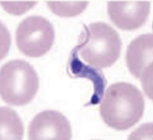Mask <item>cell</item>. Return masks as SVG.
Segmentation results:
<instances>
[{"mask_svg":"<svg viewBox=\"0 0 153 140\" xmlns=\"http://www.w3.org/2000/svg\"><path fill=\"white\" fill-rule=\"evenodd\" d=\"M102 98L101 117L107 125L117 130L129 129L141 119L145 104L140 91L130 83L110 85Z\"/></svg>","mask_w":153,"mask_h":140,"instance_id":"6da1fadb","label":"cell"},{"mask_svg":"<svg viewBox=\"0 0 153 140\" xmlns=\"http://www.w3.org/2000/svg\"><path fill=\"white\" fill-rule=\"evenodd\" d=\"M122 42L112 26L102 22H92L84 28L75 46L78 54L91 66L98 69L111 67L120 55Z\"/></svg>","mask_w":153,"mask_h":140,"instance_id":"7a4b0ae2","label":"cell"},{"mask_svg":"<svg viewBox=\"0 0 153 140\" xmlns=\"http://www.w3.org/2000/svg\"><path fill=\"white\" fill-rule=\"evenodd\" d=\"M39 87V79L33 66L23 60H10L0 70V94L8 104L22 106L30 103Z\"/></svg>","mask_w":153,"mask_h":140,"instance_id":"3957f363","label":"cell"},{"mask_svg":"<svg viewBox=\"0 0 153 140\" xmlns=\"http://www.w3.org/2000/svg\"><path fill=\"white\" fill-rule=\"evenodd\" d=\"M54 38L53 25L44 17L38 15L23 19L16 30L18 48L30 57H39L46 54L52 47Z\"/></svg>","mask_w":153,"mask_h":140,"instance_id":"277c9868","label":"cell"},{"mask_svg":"<svg viewBox=\"0 0 153 140\" xmlns=\"http://www.w3.org/2000/svg\"><path fill=\"white\" fill-rule=\"evenodd\" d=\"M28 137L30 140H70L72 138L70 124L61 112L45 110L30 122Z\"/></svg>","mask_w":153,"mask_h":140,"instance_id":"5b68a950","label":"cell"},{"mask_svg":"<svg viewBox=\"0 0 153 140\" xmlns=\"http://www.w3.org/2000/svg\"><path fill=\"white\" fill-rule=\"evenodd\" d=\"M150 1H108L107 12L112 22L123 30L138 29L146 22L150 13Z\"/></svg>","mask_w":153,"mask_h":140,"instance_id":"8992f818","label":"cell"},{"mask_svg":"<svg viewBox=\"0 0 153 140\" xmlns=\"http://www.w3.org/2000/svg\"><path fill=\"white\" fill-rule=\"evenodd\" d=\"M152 34L139 35L127 47L126 62L130 73L140 81L153 75Z\"/></svg>","mask_w":153,"mask_h":140,"instance_id":"52a82bcc","label":"cell"},{"mask_svg":"<svg viewBox=\"0 0 153 140\" xmlns=\"http://www.w3.org/2000/svg\"><path fill=\"white\" fill-rule=\"evenodd\" d=\"M67 71L71 77H85L93 83L94 93L91 100L86 104V106L100 104L106 86L105 77L100 69L83 63L79 59L75 47L72 50L70 55L67 64Z\"/></svg>","mask_w":153,"mask_h":140,"instance_id":"ba28073f","label":"cell"},{"mask_svg":"<svg viewBox=\"0 0 153 140\" xmlns=\"http://www.w3.org/2000/svg\"><path fill=\"white\" fill-rule=\"evenodd\" d=\"M24 126L16 111L7 107L0 109V140H22Z\"/></svg>","mask_w":153,"mask_h":140,"instance_id":"9c48e42d","label":"cell"},{"mask_svg":"<svg viewBox=\"0 0 153 140\" xmlns=\"http://www.w3.org/2000/svg\"><path fill=\"white\" fill-rule=\"evenodd\" d=\"M47 4L53 13L61 16H73L80 14L87 6V1H47Z\"/></svg>","mask_w":153,"mask_h":140,"instance_id":"30bf717a","label":"cell"},{"mask_svg":"<svg viewBox=\"0 0 153 140\" xmlns=\"http://www.w3.org/2000/svg\"><path fill=\"white\" fill-rule=\"evenodd\" d=\"M1 4L4 7V9L7 12L13 14H20L26 11L27 9H29L35 4L36 1H30L26 5L24 6H20V7H17V5L21 6L25 2H23L22 3L20 2H12L5 1H1Z\"/></svg>","mask_w":153,"mask_h":140,"instance_id":"8fae6325","label":"cell"}]
</instances>
